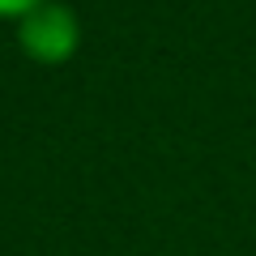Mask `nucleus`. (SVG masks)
Returning <instances> with one entry per match:
<instances>
[{
  "instance_id": "1",
  "label": "nucleus",
  "mask_w": 256,
  "mask_h": 256,
  "mask_svg": "<svg viewBox=\"0 0 256 256\" xmlns=\"http://www.w3.org/2000/svg\"><path fill=\"white\" fill-rule=\"evenodd\" d=\"M18 38H22V52L30 60H43V64H64L68 56L77 52L82 43V26H77L73 9L68 4H38L30 9L26 18L18 22Z\"/></svg>"
},
{
  "instance_id": "2",
  "label": "nucleus",
  "mask_w": 256,
  "mask_h": 256,
  "mask_svg": "<svg viewBox=\"0 0 256 256\" xmlns=\"http://www.w3.org/2000/svg\"><path fill=\"white\" fill-rule=\"evenodd\" d=\"M38 4H43V0H0V18H26L30 9H38Z\"/></svg>"
}]
</instances>
